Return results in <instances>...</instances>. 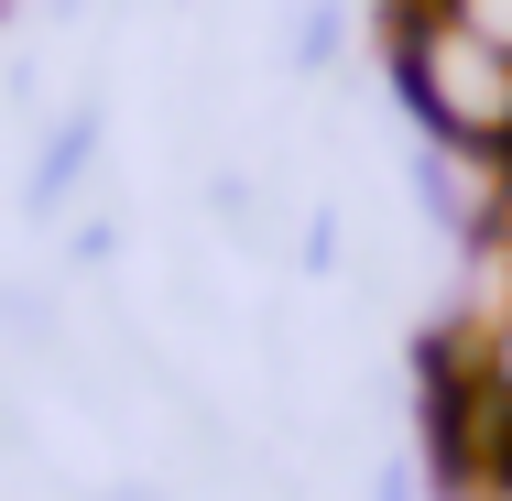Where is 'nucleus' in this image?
<instances>
[{"mask_svg":"<svg viewBox=\"0 0 512 501\" xmlns=\"http://www.w3.org/2000/svg\"><path fill=\"white\" fill-rule=\"evenodd\" d=\"M338 55V11L327 0H295V66H327Z\"/></svg>","mask_w":512,"mask_h":501,"instance_id":"20e7f679","label":"nucleus"},{"mask_svg":"<svg viewBox=\"0 0 512 501\" xmlns=\"http://www.w3.org/2000/svg\"><path fill=\"white\" fill-rule=\"evenodd\" d=\"M55 11H77V0H55Z\"/></svg>","mask_w":512,"mask_h":501,"instance_id":"6e6552de","label":"nucleus"},{"mask_svg":"<svg viewBox=\"0 0 512 501\" xmlns=\"http://www.w3.org/2000/svg\"><path fill=\"white\" fill-rule=\"evenodd\" d=\"M480 382L512 403V327H491V338H480Z\"/></svg>","mask_w":512,"mask_h":501,"instance_id":"39448f33","label":"nucleus"},{"mask_svg":"<svg viewBox=\"0 0 512 501\" xmlns=\"http://www.w3.org/2000/svg\"><path fill=\"white\" fill-rule=\"evenodd\" d=\"M414 11H447V22H469L491 55H512V0H414Z\"/></svg>","mask_w":512,"mask_h":501,"instance_id":"7ed1b4c3","label":"nucleus"},{"mask_svg":"<svg viewBox=\"0 0 512 501\" xmlns=\"http://www.w3.org/2000/svg\"><path fill=\"white\" fill-rule=\"evenodd\" d=\"M393 88H404V109L425 120V142L480 153L491 175L512 164V55H491L469 22L404 0V22H393Z\"/></svg>","mask_w":512,"mask_h":501,"instance_id":"f257e3e1","label":"nucleus"},{"mask_svg":"<svg viewBox=\"0 0 512 501\" xmlns=\"http://www.w3.org/2000/svg\"><path fill=\"white\" fill-rule=\"evenodd\" d=\"M371 501H414V469H382V480H371Z\"/></svg>","mask_w":512,"mask_h":501,"instance_id":"0eeeda50","label":"nucleus"},{"mask_svg":"<svg viewBox=\"0 0 512 501\" xmlns=\"http://www.w3.org/2000/svg\"><path fill=\"white\" fill-rule=\"evenodd\" d=\"M491 251H512V164L491 175Z\"/></svg>","mask_w":512,"mask_h":501,"instance_id":"423d86ee","label":"nucleus"},{"mask_svg":"<svg viewBox=\"0 0 512 501\" xmlns=\"http://www.w3.org/2000/svg\"><path fill=\"white\" fill-rule=\"evenodd\" d=\"M88 153H99V109H66V131H55V142L33 153V175H22V218H55V207L77 197Z\"/></svg>","mask_w":512,"mask_h":501,"instance_id":"f03ea898","label":"nucleus"}]
</instances>
